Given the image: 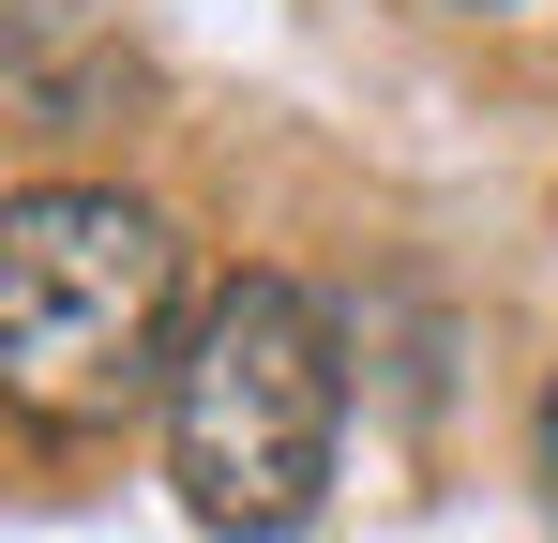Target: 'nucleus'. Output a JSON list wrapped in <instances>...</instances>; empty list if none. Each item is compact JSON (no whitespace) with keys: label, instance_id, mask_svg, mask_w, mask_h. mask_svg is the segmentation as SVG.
I'll return each mask as SVG.
<instances>
[{"label":"nucleus","instance_id":"1","mask_svg":"<svg viewBox=\"0 0 558 543\" xmlns=\"http://www.w3.org/2000/svg\"><path fill=\"white\" fill-rule=\"evenodd\" d=\"M167 317H182V242L121 181H31L0 212V377L46 423H121L136 393H167L182 377Z\"/></svg>","mask_w":558,"mask_h":543},{"label":"nucleus","instance_id":"2","mask_svg":"<svg viewBox=\"0 0 558 543\" xmlns=\"http://www.w3.org/2000/svg\"><path fill=\"white\" fill-rule=\"evenodd\" d=\"M332 408H348V362H332L317 287L242 272L182 333V377H167V483H182V514L227 529V543H287L317 514V483H332Z\"/></svg>","mask_w":558,"mask_h":543},{"label":"nucleus","instance_id":"3","mask_svg":"<svg viewBox=\"0 0 558 543\" xmlns=\"http://www.w3.org/2000/svg\"><path fill=\"white\" fill-rule=\"evenodd\" d=\"M544 498H558V393H544Z\"/></svg>","mask_w":558,"mask_h":543}]
</instances>
